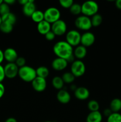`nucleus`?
<instances>
[{"instance_id": "f257e3e1", "label": "nucleus", "mask_w": 121, "mask_h": 122, "mask_svg": "<svg viewBox=\"0 0 121 122\" xmlns=\"http://www.w3.org/2000/svg\"><path fill=\"white\" fill-rule=\"evenodd\" d=\"M53 51L57 57L66 60L68 62L74 60L72 46L66 41H61L56 43L53 46Z\"/></svg>"}, {"instance_id": "f03ea898", "label": "nucleus", "mask_w": 121, "mask_h": 122, "mask_svg": "<svg viewBox=\"0 0 121 122\" xmlns=\"http://www.w3.org/2000/svg\"><path fill=\"white\" fill-rule=\"evenodd\" d=\"M18 75L21 80L26 82H32L37 76L35 69L28 66L19 68Z\"/></svg>"}, {"instance_id": "7ed1b4c3", "label": "nucleus", "mask_w": 121, "mask_h": 122, "mask_svg": "<svg viewBox=\"0 0 121 122\" xmlns=\"http://www.w3.org/2000/svg\"><path fill=\"white\" fill-rule=\"evenodd\" d=\"M98 10V4L94 1H87L81 5V13L88 17L97 14Z\"/></svg>"}, {"instance_id": "20e7f679", "label": "nucleus", "mask_w": 121, "mask_h": 122, "mask_svg": "<svg viewBox=\"0 0 121 122\" xmlns=\"http://www.w3.org/2000/svg\"><path fill=\"white\" fill-rule=\"evenodd\" d=\"M60 17V11L55 7H49L44 12V19L51 25L59 20Z\"/></svg>"}, {"instance_id": "39448f33", "label": "nucleus", "mask_w": 121, "mask_h": 122, "mask_svg": "<svg viewBox=\"0 0 121 122\" xmlns=\"http://www.w3.org/2000/svg\"><path fill=\"white\" fill-rule=\"evenodd\" d=\"M75 25L79 29L82 30H88L92 27L91 19L85 15H79L75 21Z\"/></svg>"}, {"instance_id": "423d86ee", "label": "nucleus", "mask_w": 121, "mask_h": 122, "mask_svg": "<svg viewBox=\"0 0 121 122\" xmlns=\"http://www.w3.org/2000/svg\"><path fill=\"white\" fill-rule=\"evenodd\" d=\"M71 72L75 77H81L85 72V66L81 60L74 61L71 66Z\"/></svg>"}, {"instance_id": "0eeeda50", "label": "nucleus", "mask_w": 121, "mask_h": 122, "mask_svg": "<svg viewBox=\"0 0 121 122\" xmlns=\"http://www.w3.org/2000/svg\"><path fill=\"white\" fill-rule=\"evenodd\" d=\"M81 35L78 31L76 30H71L66 35V41L71 46H77L81 42Z\"/></svg>"}, {"instance_id": "6e6552de", "label": "nucleus", "mask_w": 121, "mask_h": 122, "mask_svg": "<svg viewBox=\"0 0 121 122\" xmlns=\"http://www.w3.org/2000/svg\"><path fill=\"white\" fill-rule=\"evenodd\" d=\"M66 29L67 26L66 23L60 19L51 25V30L56 36L63 35L66 33Z\"/></svg>"}, {"instance_id": "1a4fd4ad", "label": "nucleus", "mask_w": 121, "mask_h": 122, "mask_svg": "<svg viewBox=\"0 0 121 122\" xmlns=\"http://www.w3.org/2000/svg\"><path fill=\"white\" fill-rule=\"evenodd\" d=\"M5 76L9 79H13L16 77L19 73V68L15 63H8L4 67Z\"/></svg>"}, {"instance_id": "9d476101", "label": "nucleus", "mask_w": 121, "mask_h": 122, "mask_svg": "<svg viewBox=\"0 0 121 122\" xmlns=\"http://www.w3.org/2000/svg\"><path fill=\"white\" fill-rule=\"evenodd\" d=\"M32 85L33 89L36 92H41L44 91L47 86L46 79L36 76V78L32 82Z\"/></svg>"}, {"instance_id": "9b49d317", "label": "nucleus", "mask_w": 121, "mask_h": 122, "mask_svg": "<svg viewBox=\"0 0 121 122\" xmlns=\"http://www.w3.org/2000/svg\"><path fill=\"white\" fill-rule=\"evenodd\" d=\"M95 36L93 33L90 32H87L83 34L81 37V45L88 47L90 46L94 43Z\"/></svg>"}, {"instance_id": "f8f14e48", "label": "nucleus", "mask_w": 121, "mask_h": 122, "mask_svg": "<svg viewBox=\"0 0 121 122\" xmlns=\"http://www.w3.org/2000/svg\"><path fill=\"white\" fill-rule=\"evenodd\" d=\"M4 59L8 63H15L17 59L18 54L17 51L13 48H8L4 51Z\"/></svg>"}, {"instance_id": "ddd939ff", "label": "nucleus", "mask_w": 121, "mask_h": 122, "mask_svg": "<svg viewBox=\"0 0 121 122\" xmlns=\"http://www.w3.org/2000/svg\"><path fill=\"white\" fill-rule=\"evenodd\" d=\"M36 10V7L33 0H28V2L23 5V13L26 16L30 17Z\"/></svg>"}, {"instance_id": "4468645a", "label": "nucleus", "mask_w": 121, "mask_h": 122, "mask_svg": "<svg viewBox=\"0 0 121 122\" xmlns=\"http://www.w3.org/2000/svg\"><path fill=\"white\" fill-rule=\"evenodd\" d=\"M68 62L65 59L57 57L52 62V67L54 70L57 71L63 70L67 67Z\"/></svg>"}, {"instance_id": "2eb2a0df", "label": "nucleus", "mask_w": 121, "mask_h": 122, "mask_svg": "<svg viewBox=\"0 0 121 122\" xmlns=\"http://www.w3.org/2000/svg\"><path fill=\"white\" fill-rule=\"evenodd\" d=\"M74 95L78 100H87L90 96V92L87 88L81 86L75 89L74 91Z\"/></svg>"}, {"instance_id": "dca6fc26", "label": "nucleus", "mask_w": 121, "mask_h": 122, "mask_svg": "<svg viewBox=\"0 0 121 122\" xmlns=\"http://www.w3.org/2000/svg\"><path fill=\"white\" fill-rule=\"evenodd\" d=\"M56 98L60 103L67 104L71 100V95L66 91L64 89H60L57 93Z\"/></svg>"}, {"instance_id": "f3484780", "label": "nucleus", "mask_w": 121, "mask_h": 122, "mask_svg": "<svg viewBox=\"0 0 121 122\" xmlns=\"http://www.w3.org/2000/svg\"><path fill=\"white\" fill-rule=\"evenodd\" d=\"M37 29L39 33L43 35H45L47 32L51 30V24L44 20L41 22L37 23Z\"/></svg>"}, {"instance_id": "a211bd4d", "label": "nucleus", "mask_w": 121, "mask_h": 122, "mask_svg": "<svg viewBox=\"0 0 121 122\" xmlns=\"http://www.w3.org/2000/svg\"><path fill=\"white\" fill-rule=\"evenodd\" d=\"M87 49L86 47L83 45H78L76 46L74 51H73V54L78 60H81L84 58L87 55Z\"/></svg>"}, {"instance_id": "6ab92c4d", "label": "nucleus", "mask_w": 121, "mask_h": 122, "mask_svg": "<svg viewBox=\"0 0 121 122\" xmlns=\"http://www.w3.org/2000/svg\"><path fill=\"white\" fill-rule=\"evenodd\" d=\"M102 114L99 111L90 112L87 117L86 122H102Z\"/></svg>"}, {"instance_id": "aec40b11", "label": "nucleus", "mask_w": 121, "mask_h": 122, "mask_svg": "<svg viewBox=\"0 0 121 122\" xmlns=\"http://www.w3.org/2000/svg\"><path fill=\"white\" fill-rule=\"evenodd\" d=\"M110 108L112 113H119L121 110V100L119 98H114L110 103Z\"/></svg>"}, {"instance_id": "412c9836", "label": "nucleus", "mask_w": 121, "mask_h": 122, "mask_svg": "<svg viewBox=\"0 0 121 122\" xmlns=\"http://www.w3.org/2000/svg\"><path fill=\"white\" fill-rule=\"evenodd\" d=\"M1 19H2V22L7 23L13 25V26L17 21L16 16L11 12H9V13L1 16Z\"/></svg>"}, {"instance_id": "4be33fe9", "label": "nucleus", "mask_w": 121, "mask_h": 122, "mask_svg": "<svg viewBox=\"0 0 121 122\" xmlns=\"http://www.w3.org/2000/svg\"><path fill=\"white\" fill-rule=\"evenodd\" d=\"M36 72L37 76L46 79L49 76V70L46 67L40 66L37 68V69H36Z\"/></svg>"}, {"instance_id": "5701e85b", "label": "nucleus", "mask_w": 121, "mask_h": 122, "mask_svg": "<svg viewBox=\"0 0 121 122\" xmlns=\"http://www.w3.org/2000/svg\"><path fill=\"white\" fill-rule=\"evenodd\" d=\"M31 18L33 21L37 23H39L45 20L44 19V13L42 11L36 10L32 15Z\"/></svg>"}, {"instance_id": "b1692460", "label": "nucleus", "mask_w": 121, "mask_h": 122, "mask_svg": "<svg viewBox=\"0 0 121 122\" xmlns=\"http://www.w3.org/2000/svg\"><path fill=\"white\" fill-rule=\"evenodd\" d=\"M52 83L53 86L58 90L62 89L64 85V82L62 79V77H59V76H55L53 77L52 79Z\"/></svg>"}, {"instance_id": "393cba45", "label": "nucleus", "mask_w": 121, "mask_h": 122, "mask_svg": "<svg viewBox=\"0 0 121 122\" xmlns=\"http://www.w3.org/2000/svg\"><path fill=\"white\" fill-rule=\"evenodd\" d=\"M102 21H103V17L100 14L98 13L93 15L92 18L91 19V25L94 27H97L100 26L102 24Z\"/></svg>"}, {"instance_id": "a878e982", "label": "nucleus", "mask_w": 121, "mask_h": 122, "mask_svg": "<svg viewBox=\"0 0 121 122\" xmlns=\"http://www.w3.org/2000/svg\"><path fill=\"white\" fill-rule=\"evenodd\" d=\"M75 77L71 72H65L63 74L62 76L63 81L64 83H71L74 81Z\"/></svg>"}, {"instance_id": "bb28decb", "label": "nucleus", "mask_w": 121, "mask_h": 122, "mask_svg": "<svg viewBox=\"0 0 121 122\" xmlns=\"http://www.w3.org/2000/svg\"><path fill=\"white\" fill-rule=\"evenodd\" d=\"M70 13L75 15H79L81 13V5L78 3H74L70 8Z\"/></svg>"}, {"instance_id": "cd10ccee", "label": "nucleus", "mask_w": 121, "mask_h": 122, "mask_svg": "<svg viewBox=\"0 0 121 122\" xmlns=\"http://www.w3.org/2000/svg\"><path fill=\"white\" fill-rule=\"evenodd\" d=\"M13 25L2 21L0 25V30L4 33H9L13 31Z\"/></svg>"}, {"instance_id": "c85d7f7f", "label": "nucleus", "mask_w": 121, "mask_h": 122, "mask_svg": "<svg viewBox=\"0 0 121 122\" xmlns=\"http://www.w3.org/2000/svg\"><path fill=\"white\" fill-rule=\"evenodd\" d=\"M87 107L91 112H97L99 110L100 105L97 101L93 100L88 102Z\"/></svg>"}, {"instance_id": "c756f323", "label": "nucleus", "mask_w": 121, "mask_h": 122, "mask_svg": "<svg viewBox=\"0 0 121 122\" xmlns=\"http://www.w3.org/2000/svg\"><path fill=\"white\" fill-rule=\"evenodd\" d=\"M107 122H121V114L119 113H112L107 117Z\"/></svg>"}, {"instance_id": "7c9ffc66", "label": "nucleus", "mask_w": 121, "mask_h": 122, "mask_svg": "<svg viewBox=\"0 0 121 122\" xmlns=\"http://www.w3.org/2000/svg\"><path fill=\"white\" fill-rule=\"evenodd\" d=\"M9 12H10L9 5H8L7 4L4 2L3 1L2 3L0 5V15L2 16V15L9 13Z\"/></svg>"}, {"instance_id": "2f4dec72", "label": "nucleus", "mask_w": 121, "mask_h": 122, "mask_svg": "<svg viewBox=\"0 0 121 122\" xmlns=\"http://www.w3.org/2000/svg\"><path fill=\"white\" fill-rule=\"evenodd\" d=\"M59 2L60 5L65 8H70L74 4L72 0H59Z\"/></svg>"}, {"instance_id": "473e14b6", "label": "nucleus", "mask_w": 121, "mask_h": 122, "mask_svg": "<svg viewBox=\"0 0 121 122\" xmlns=\"http://www.w3.org/2000/svg\"><path fill=\"white\" fill-rule=\"evenodd\" d=\"M15 63L19 67V68L22 67L26 66V59L23 57H19L15 61Z\"/></svg>"}, {"instance_id": "72a5a7b5", "label": "nucleus", "mask_w": 121, "mask_h": 122, "mask_svg": "<svg viewBox=\"0 0 121 122\" xmlns=\"http://www.w3.org/2000/svg\"><path fill=\"white\" fill-rule=\"evenodd\" d=\"M45 36L46 40L53 41V39H55V38L56 35L54 34V33H53L52 30H50L49 32H47V33L45 35Z\"/></svg>"}, {"instance_id": "f704fd0d", "label": "nucleus", "mask_w": 121, "mask_h": 122, "mask_svg": "<svg viewBox=\"0 0 121 122\" xmlns=\"http://www.w3.org/2000/svg\"><path fill=\"white\" fill-rule=\"evenodd\" d=\"M5 77V76L4 67L0 64V83H2Z\"/></svg>"}, {"instance_id": "c9c22d12", "label": "nucleus", "mask_w": 121, "mask_h": 122, "mask_svg": "<svg viewBox=\"0 0 121 122\" xmlns=\"http://www.w3.org/2000/svg\"><path fill=\"white\" fill-rule=\"evenodd\" d=\"M5 93V87L2 83H0V98L3 97Z\"/></svg>"}, {"instance_id": "e433bc0d", "label": "nucleus", "mask_w": 121, "mask_h": 122, "mask_svg": "<svg viewBox=\"0 0 121 122\" xmlns=\"http://www.w3.org/2000/svg\"><path fill=\"white\" fill-rule=\"evenodd\" d=\"M112 112L111 110H110V108H107V109H106L104 111V114L107 117L112 114Z\"/></svg>"}, {"instance_id": "4c0bfd02", "label": "nucleus", "mask_w": 121, "mask_h": 122, "mask_svg": "<svg viewBox=\"0 0 121 122\" xmlns=\"http://www.w3.org/2000/svg\"><path fill=\"white\" fill-rule=\"evenodd\" d=\"M115 5H116V8L119 10H121V0H117L115 2Z\"/></svg>"}, {"instance_id": "58836bf2", "label": "nucleus", "mask_w": 121, "mask_h": 122, "mask_svg": "<svg viewBox=\"0 0 121 122\" xmlns=\"http://www.w3.org/2000/svg\"><path fill=\"white\" fill-rule=\"evenodd\" d=\"M4 60V52L0 49V64H1L3 60Z\"/></svg>"}, {"instance_id": "ea45409f", "label": "nucleus", "mask_w": 121, "mask_h": 122, "mask_svg": "<svg viewBox=\"0 0 121 122\" xmlns=\"http://www.w3.org/2000/svg\"><path fill=\"white\" fill-rule=\"evenodd\" d=\"M4 2H5L6 4H7L8 5H11L15 3V0H5V1H4Z\"/></svg>"}, {"instance_id": "a19ab883", "label": "nucleus", "mask_w": 121, "mask_h": 122, "mask_svg": "<svg viewBox=\"0 0 121 122\" xmlns=\"http://www.w3.org/2000/svg\"><path fill=\"white\" fill-rule=\"evenodd\" d=\"M5 122H17L16 119L14 117H9L7 119H6V120Z\"/></svg>"}, {"instance_id": "79ce46f5", "label": "nucleus", "mask_w": 121, "mask_h": 122, "mask_svg": "<svg viewBox=\"0 0 121 122\" xmlns=\"http://www.w3.org/2000/svg\"><path fill=\"white\" fill-rule=\"evenodd\" d=\"M27 2H28V0H20V1H19V3L21 5H22L26 4Z\"/></svg>"}, {"instance_id": "37998d69", "label": "nucleus", "mask_w": 121, "mask_h": 122, "mask_svg": "<svg viewBox=\"0 0 121 122\" xmlns=\"http://www.w3.org/2000/svg\"><path fill=\"white\" fill-rule=\"evenodd\" d=\"M1 23H2V19H1V16L0 15V25Z\"/></svg>"}, {"instance_id": "c03bdc74", "label": "nucleus", "mask_w": 121, "mask_h": 122, "mask_svg": "<svg viewBox=\"0 0 121 122\" xmlns=\"http://www.w3.org/2000/svg\"><path fill=\"white\" fill-rule=\"evenodd\" d=\"M2 2H3V1H2V0H0V5L2 3Z\"/></svg>"}, {"instance_id": "a18cd8bd", "label": "nucleus", "mask_w": 121, "mask_h": 122, "mask_svg": "<svg viewBox=\"0 0 121 122\" xmlns=\"http://www.w3.org/2000/svg\"><path fill=\"white\" fill-rule=\"evenodd\" d=\"M50 122V121H46V122Z\"/></svg>"}]
</instances>
